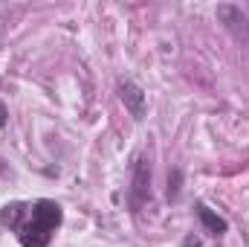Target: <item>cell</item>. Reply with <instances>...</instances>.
Here are the masks:
<instances>
[{
  "mask_svg": "<svg viewBox=\"0 0 249 247\" xmlns=\"http://www.w3.org/2000/svg\"><path fill=\"white\" fill-rule=\"evenodd\" d=\"M0 221L15 230L18 242L23 247H50L55 230L61 227L64 212L55 201H35V204H23V201H12L0 209Z\"/></svg>",
  "mask_w": 249,
  "mask_h": 247,
  "instance_id": "1",
  "label": "cell"
},
{
  "mask_svg": "<svg viewBox=\"0 0 249 247\" xmlns=\"http://www.w3.org/2000/svg\"><path fill=\"white\" fill-rule=\"evenodd\" d=\"M214 15H217V21L223 23V29H226L238 44H247L249 41V15L241 6H235V3H220V6L214 9Z\"/></svg>",
  "mask_w": 249,
  "mask_h": 247,
  "instance_id": "2",
  "label": "cell"
},
{
  "mask_svg": "<svg viewBox=\"0 0 249 247\" xmlns=\"http://www.w3.org/2000/svg\"><path fill=\"white\" fill-rule=\"evenodd\" d=\"M119 99H122V105L127 108V114L133 117V120H142L145 117V90L136 84V82H130V79H124L119 82Z\"/></svg>",
  "mask_w": 249,
  "mask_h": 247,
  "instance_id": "3",
  "label": "cell"
},
{
  "mask_svg": "<svg viewBox=\"0 0 249 247\" xmlns=\"http://www.w3.org/2000/svg\"><path fill=\"white\" fill-rule=\"evenodd\" d=\"M151 195V166L145 157L136 160V169H133V186H130V204L139 206L145 198Z\"/></svg>",
  "mask_w": 249,
  "mask_h": 247,
  "instance_id": "4",
  "label": "cell"
},
{
  "mask_svg": "<svg viewBox=\"0 0 249 247\" xmlns=\"http://www.w3.org/2000/svg\"><path fill=\"white\" fill-rule=\"evenodd\" d=\"M197 218H200L203 230H206V233H212V236H223V233L229 230L226 218H220L217 212H212V209H209L206 204H197Z\"/></svg>",
  "mask_w": 249,
  "mask_h": 247,
  "instance_id": "5",
  "label": "cell"
},
{
  "mask_svg": "<svg viewBox=\"0 0 249 247\" xmlns=\"http://www.w3.org/2000/svg\"><path fill=\"white\" fill-rule=\"evenodd\" d=\"M180 195V169L174 172V181L168 178V198H177Z\"/></svg>",
  "mask_w": 249,
  "mask_h": 247,
  "instance_id": "6",
  "label": "cell"
},
{
  "mask_svg": "<svg viewBox=\"0 0 249 247\" xmlns=\"http://www.w3.org/2000/svg\"><path fill=\"white\" fill-rule=\"evenodd\" d=\"M183 247H203V242H200L197 236H188L186 242H183Z\"/></svg>",
  "mask_w": 249,
  "mask_h": 247,
  "instance_id": "7",
  "label": "cell"
},
{
  "mask_svg": "<svg viewBox=\"0 0 249 247\" xmlns=\"http://www.w3.org/2000/svg\"><path fill=\"white\" fill-rule=\"evenodd\" d=\"M6 117H9V114H6V105H3V102H0V128H3V125H6Z\"/></svg>",
  "mask_w": 249,
  "mask_h": 247,
  "instance_id": "8",
  "label": "cell"
}]
</instances>
